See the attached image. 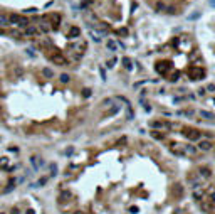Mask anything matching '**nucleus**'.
<instances>
[{
  "mask_svg": "<svg viewBox=\"0 0 215 214\" xmlns=\"http://www.w3.org/2000/svg\"><path fill=\"white\" fill-rule=\"evenodd\" d=\"M76 214H82V213H76Z\"/></svg>",
  "mask_w": 215,
  "mask_h": 214,
  "instance_id": "5",
  "label": "nucleus"
},
{
  "mask_svg": "<svg viewBox=\"0 0 215 214\" xmlns=\"http://www.w3.org/2000/svg\"><path fill=\"white\" fill-rule=\"evenodd\" d=\"M155 72L168 83L202 81L207 76L205 61L193 36L178 34L156 49L153 61Z\"/></svg>",
  "mask_w": 215,
  "mask_h": 214,
  "instance_id": "2",
  "label": "nucleus"
},
{
  "mask_svg": "<svg viewBox=\"0 0 215 214\" xmlns=\"http://www.w3.org/2000/svg\"><path fill=\"white\" fill-rule=\"evenodd\" d=\"M155 12L163 15H180L193 0H144Z\"/></svg>",
  "mask_w": 215,
  "mask_h": 214,
  "instance_id": "4",
  "label": "nucleus"
},
{
  "mask_svg": "<svg viewBox=\"0 0 215 214\" xmlns=\"http://www.w3.org/2000/svg\"><path fill=\"white\" fill-rule=\"evenodd\" d=\"M0 36L29 39L55 66H76L88 51V41L81 29L66 22L59 12L42 15H22L0 12Z\"/></svg>",
  "mask_w": 215,
  "mask_h": 214,
  "instance_id": "1",
  "label": "nucleus"
},
{
  "mask_svg": "<svg viewBox=\"0 0 215 214\" xmlns=\"http://www.w3.org/2000/svg\"><path fill=\"white\" fill-rule=\"evenodd\" d=\"M133 3V0H82V9L99 31L125 36Z\"/></svg>",
  "mask_w": 215,
  "mask_h": 214,
  "instance_id": "3",
  "label": "nucleus"
}]
</instances>
